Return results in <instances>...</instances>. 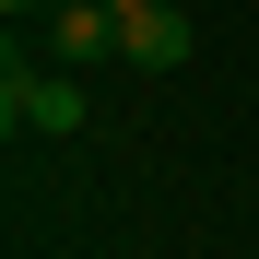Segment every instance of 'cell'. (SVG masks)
Segmentation results:
<instances>
[{"label":"cell","mask_w":259,"mask_h":259,"mask_svg":"<svg viewBox=\"0 0 259 259\" xmlns=\"http://www.w3.org/2000/svg\"><path fill=\"white\" fill-rule=\"evenodd\" d=\"M0 130H35V142H71L82 130V71H24V48H12V71H0Z\"/></svg>","instance_id":"obj_1"},{"label":"cell","mask_w":259,"mask_h":259,"mask_svg":"<svg viewBox=\"0 0 259 259\" xmlns=\"http://www.w3.org/2000/svg\"><path fill=\"white\" fill-rule=\"evenodd\" d=\"M189 48H200V35H189L177 0H130V12H118V59L130 71H189Z\"/></svg>","instance_id":"obj_2"},{"label":"cell","mask_w":259,"mask_h":259,"mask_svg":"<svg viewBox=\"0 0 259 259\" xmlns=\"http://www.w3.org/2000/svg\"><path fill=\"white\" fill-rule=\"evenodd\" d=\"M48 59H59V71L118 59V12H106V0H59V12H48Z\"/></svg>","instance_id":"obj_3"},{"label":"cell","mask_w":259,"mask_h":259,"mask_svg":"<svg viewBox=\"0 0 259 259\" xmlns=\"http://www.w3.org/2000/svg\"><path fill=\"white\" fill-rule=\"evenodd\" d=\"M106 12H130V0H106Z\"/></svg>","instance_id":"obj_4"}]
</instances>
